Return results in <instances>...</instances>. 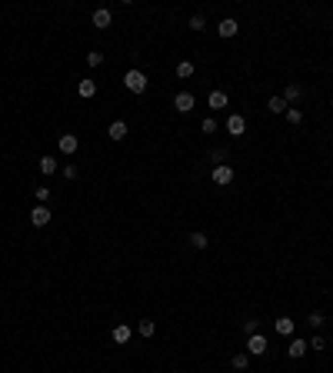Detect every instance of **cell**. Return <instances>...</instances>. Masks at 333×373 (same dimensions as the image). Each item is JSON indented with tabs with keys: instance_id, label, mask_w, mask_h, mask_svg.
I'll return each instance as SVG.
<instances>
[{
	"instance_id": "26",
	"label": "cell",
	"mask_w": 333,
	"mask_h": 373,
	"mask_svg": "<svg viewBox=\"0 0 333 373\" xmlns=\"http://www.w3.org/2000/svg\"><path fill=\"white\" fill-rule=\"evenodd\" d=\"M103 64V54H100V50H90V54H87V67H100Z\"/></svg>"
},
{
	"instance_id": "32",
	"label": "cell",
	"mask_w": 333,
	"mask_h": 373,
	"mask_svg": "<svg viewBox=\"0 0 333 373\" xmlns=\"http://www.w3.org/2000/svg\"><path fill=\"white\" fill-rule=\"evenodd\" d=\"M210 160H217V163H223V160H227V150H214V153H210Z\"/></svg>"
},
{
	"instance_id": "20",
	"label": "cell",
	"mask_w": 333,
	"mask_h": 373,
	"mask_svg": "<svg viewBox=\"0 0 333 373\" xmlns=\"http://www.w3.org/2000/svg\"><path fill=\"white\" fill-rule=\"evenodd\" d=\"M177 77H180V80L193 77V64H190V60H180V64H177Z\"/></svg>"
},
{
	"instance_id": "15",
	"label": "cell",
	"mask_w": 333,
	"mask_h": 373,
	"mask_svg": "<svg viewBox=\"0 0 333 373\" xmlns=\"http://www.w3.org/2000/svg\"><path fill=\"white\" fill-rule=\"evenodd\" d=\"M300 97H303V87H300V84H286V87H283V100H286V103L300 100Z\"/></svg>"
},
{
	"instance_id": "24",
	"label": "cell",
	"mask_w": 333,
	"mask_h": 373,
	"mask_svg": "<svg viewBox=\"0 0 333 373\" xmlns=\"http://www.w3.org/2000/svg\"><path fill=\"white\" fill-rule=\"evenodd\" d=\"M323 323H326V317L320 313V310H313V313H310V326H313V330H320Z\"/></svg>"
},
{
	"instance_id": "9",
	"label": "cell",
	"mask_w": 333,
	"mask_h": 373,
	"mask_svg": "<svg viewBox=\"0 0 333 373\" xmlns=\"http://www.w3.org/2000/svg\"><path fill=\"white\" fill-rule=\"evenodd\" d=\"M206 103H210V110H223V107L230 103V97L223 94V90H210V97H206Z\"/></svg>"
},
{
	"instance_id": "7",
	"label": "cell",
	"mask_w": 333,
	"mask_h": 373,
	"mask_svg": "<svg viewBox=\"0 0 333 373\" xmlns=\"http://www.w3.org/2000/svg\"><path fill=\"white\" fill-rule=\"evenodd\" d=\"M237 30H240V24L233 17H223L220 24H217V33H220V37H237Z\"/></svg>"
},
{
	"instance_id": "23",
	"label": "cell",
	"mask_w": 333,
	"mask_h": 373,
	"mask_svg": "<svg viewBox=\"0 0 333 373\" xmlns=\"http://www.w3.org/2000/svg\"><path fill=\"white\" fill-rule=\"evenodd\" d=\"M230 363H233V370H246V366H250V353H237Z\"/></svg>"
},
{
	"instance_id": "19",
	"label": "cell",
	"mask_w": 333,
	"mask_h": 373,
	"mask_svg": "<svg viewBox=\"0 0 333 373\" xmlns=\"http://www.w3.org/2000/svg\"><path fill=\"white\" fill-rule=\"evenodd\" d=\"M137 330H140V337H153V334H157V323H153V320H140Z\"/></svg>"
},
{
	"instance_id": "18",
	"label": "cell",
	"mask_w": 333,
	"mask_h": 373,
	"mask_svg": "<svg viewBox=\"0 0 333 373\" xmlns=\"http://www.w3.org/2000/svg\"><path fill=\"white\" fill-rule=\"evenodd\" d=\"M267 107H270V113H286V110H290V103H286L283 97H270Z\"/></svg>"
},
{
	"instance_id": "8",
	"label": "cell",
	"mask_w": 333,
	"mask_h": 373,
	"mask_svg": "<svg viewBox=\"0 0 333 373\" xmlns=\"http://www.w3.org/2000/svg\"><path fill=\"white\" fill-rule=\"evenodd\" d=\"M77 147H80V140H77L73 134H60V153L73 157V153H77Z\"/></svg>"
},
{
	"instance_id": "10",
	"label": "cell",
	"mask_w": 333,
	"mask_h": 373,
	"mask_svg": "<svg viewBox=\"0 0 333 373\" xmlns=\"http://www.w3.org/2000/svg\"><path fill=\"white\" fill-rule=\"evenodd\" d=\"M110 20H113V14H110L107 7L94 10V27H97V30H107V27H110Z\"/></svg>"
},
{
	"instance_id": "25",
	"label": "cell",
	"mask_w": 333,
	"mask_h": 373,
	"mask_svg": "<svg viewBox=\"0 0 333 373\" xmlns=\"http://www.w3.org/2000/svg\"><path fill=\"white\" fill-rule=\"evenodd\" d=\"M203 27H206V17L203 14H193L190 17V30H203Z\"/></svg>"
},
{
	"instance_id": "3",
	"label": "cell",
	"mask_w": 333,
	"mask_h": 373,
	"mask_svg": "<svg viewBox=\"0 0 333 373\" xmlns=\"http://www.w3.org/2000/svg\"><path fill=\"white\" fill-rule=\"evenodd\" d=\"M267 337L263 334H254V337H246V353H250V357H263V353H267Z\"/></svg>"
},
{
	"instance_id": "14",
	"label": "cell",
	"mask_w": 333,
	"mask_h": 373,
	"mask_svg": "<svg viewBox=\"0 0 333 373\" xmlns=\"http://www.w3.org/2000/svg\"><path fill=\"white\" fill-rule=\"evenodd\" d=\"M77 94L84 97V100H90V97H97V84H94V80H80V84H77Z\"/></svg>"
},
{
	"instance_id": "28",
	"label": "cell",
	"mask_w": 333,
	"mask_h": 373,
	"mask_svg": "<svg viewBox=\"0 0 333 373\" xmlns=\"http://www.w3.org/2000/svg\"><path fill=\"white\" fill-rule=\"evenodd\" d=\"M243 334H246V337L260 334V320H246V323H243Z\"/></svg>"
},
{
	"instance_id": "31",
	"label": "cell",
	"mask_w": 333,
	"mask_h": 373,
	"mask_svg": "<svg viewBox=\"0 0 333 373\" xmlns=\"http://www.w3.org/2000/svg\"><path fill=\"white\" fill-rule=\"evenodd\" d=\"M77 174H80V170L73 167V163H67V167H64V177H67V180H77Z\"/></svg>"
},
{
	"instance_id": "1",
	"label": "cell",
	"mask_w": 333,
	"mask_h": 373,
	"mask_svg": "<svg viewBox=\"0 0 333 373\" xmlns=\"http://www.w3.org/2000/svg\"><path fill=\"white\" fill-rule=\"evenodd\" d=\"M123 87H127L130 94H143V90H147V73L137 70V67L127 70V73H123Z\"/></svg>"
},
{
	"instance_id": "12",
	"label": "cell",
	"mask_w": 333,
	"mask_h": 373,
	"mask_svg": "<svg viewBox=\"0 0 333 373\" xmlns=\"http://www.w3.org/2000/svg\"><path fill=\"white\" fill-rule=\"evenodd\" d=\"M307 340H290V343H286V357H294V360H300L303 357V353H307Z\"/></svg>"
},
{
	"instance_id": "29",
	"label": "cell",
	"mask_w": 333,
	"mask_h": 373,
	"mask_svg": "<svg viewBox=\"0 0 333 373\" xmlns=\"http://www.w3.org/2000/svg\"><path fill=\"white\" fill-rule=\"evenodd\" d=\"M33 197H37L40 203H47V200H50V187H33Z\"/></svg>"
},
{
	"instance_id": "21",
	"label": "cell",
	"mask_w": 333,
	"mask_h": 373,
	"mask_svg": "<svg viewBox=\"0 0 333 373\" xmlns=\"http://www.w3.org/2000/svg\"><path fill=\"white\" fill-rule=\"evenodd\" d=\"M190 246H193V250H203V246H206V233L193 230V233H190Z\"/></svg>"
},
{
	"instance_id": "22",
	"label": "cell",
	"mask_w": 333,
	"mask_h": 373,
	"mask_svg": "<svg viewBox=\"0 0 333 373\" xmlns=\"http://www.w3.org/2000/svg\"><path fill=\"white\" fill-rule=\"evenodd\" d=\"M283 117H286V123H294V127H297V123L303 120V110H300V107H290V110H286Z\"/></svg>"
},
{
	"instance_id": "30",
	"label": "cell",
	"mask_w": 333,
	"mask_h": 373,
	"mask_svg": "<svg viewBox=\"0 0 333 373\" xmlns=\"http://www.w3.org/2000/svg\"><path fill=\"white\" fill-rule=\"evenodd\" d=\"M200 130H203V134H217V120H214V117H206L203 123H200Z\"/></svg>"
},
{
	"instance_id": "4",
	"label": "cell",
	"mask_w": 333,
	"mask_h": 373,
	"mask_svg": "<svg viewBox=\"0 0 333 373\" xmlns=\"http://www.w3.org/2000/svg\"><path fill=\"white\" fill-rule=\"evenodd\" d=\"M50 217H54V214H50V206H47V203H37V206L30 210V223H33V227H47Z\"/></svg>"
},
{
	"instance_id": "2",
	"label": "cell",
	"mask_w": 333,
	"mask_h": 373,
	"mask_svg": "<svg viewBox=\"0 0 333 373\" xmlns=\"http://www.w3.org/2000/svg\"><path fill=\"white\" fill-rule=\"evenodd\" d=\"M193 107H197V97H193L190 90H180V94L174 97V110L177 113H190Z\"/></svg>"
},
{
	"instance_id": "27",
	"label": "cell",
	"mask_w": 333,
	"mask_h": 373,
	"mask_svg": "<svg viewBox=\"0 0 333 373\" xmlns=\"http://www.w3.org/2000/svg\"><path fill=\"white\" fill-rule=\"evenodd\" d=\"M307 347H310V350H326V340H323L320 334H313V337H310V343H307Z\"/></svg>"
},
{
	"instance_id": "6",
	"label": "cell",
	"mask_w": 333,
	"mask_h": 373,
	"mask_svg": "<svg viewBox=\"0 0 333 373\" xmlns=\"http://www.w3.org/2000/svg\"><path fill=\"white\" fill-rule=\"evenodd\" d=\"M210 177H214V183H217V187H227V183H233V170L227 167V163H217Z\"/></svg>"
},
{
	"instance_id": "17",
	"label": "cell",
	"mask_w": 333,
	"mask_h": 373,
	"mask_svg": "<svg viewBox=\"0 0 333 373\" xmlns=\"http://www.w3.org/2000/svg\"><path fill=\"white\" fill-rule=\"evenodd\" d=\"M57 167H60V163H57V157H40V174H44V177L57 174Z\"/></svg>"
},
{
	"instance_id": "11",
	"label": "cell",
	"mask_w": 333,
	"mask_h": 373,
	"mask_svg": "<svg viewBox=\"0 0 333 373\" xmlns=\"http://www.w3.org/2000/svg\"><path fill=\"white\" fill-rule=\"evenodd\" d=\"M107 137L110 140H123L127 137V120H113L110 127H107Z\"/></svg>"
},
{
	"instance_id": "13",
	"label": "cell",
	"mask_w": 333,
	"mask_h": 373,
	"mask_svg": "<svg viewBox=\"0 0 333 373\" xmlns=\"http://www.w3.org/2000/svg\"><path fill=\"white\" fill-rule=\"evenodd\" d=\"M130 337H134L130 323H117V326H113V343H130Z\"/></svg>"
},
{
	"instance_id": "5",
	"label": "cell",
	"mask_w": 333,
	"mask_h": 373,
	"mask_svg": "<svg viewBox=\"0 0 333 373\" xmlns=\"http://www.w3.org/2000/svg\"><path fill=\"white\" fill-rule=\"evenodd\" d=\"M227 134L230 137H243L246 134V120L240 117V113H230V117H227Z\"/></svg>"
},
{
	"instance_id": "16",
	"label": "cell",
	"mask_w": 333,
	"mask_h": 373,
	"mask_svg": "<svg viewBox=\"0 0 333 373\" xmlns=\"http://www.w3.org/2000/svg\"><path fill=\"white\" fill-rule=\"evenodd\" d=\"M273 330H277L280 337H290V334H294V320H290V317H280L277 323H273Z\"/></svg>"
}]
</instances>
